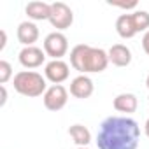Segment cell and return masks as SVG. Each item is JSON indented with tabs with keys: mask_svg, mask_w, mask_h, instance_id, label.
I'll use <instances>...</instances> for the list:
<instances>
[{
	"mask_svg": "<svg viewBox=\"0 0 149 149\" xmlns=\"http://www.w3.org/2000/svg\"><path fill=\"white\" fill-rule=\"evenodd\" d=\"M140 128L139 123L126 116H111L102 121L97 146L98 149H137Z\"/></svg>",
	"mask_w": 149,
	"mask_h": 149,
	"instance_id": "6da1fadb",
	"label": "cell"
},
{
	"mask_svg": "<svg viewBox=\"0 0 149 149\" xmlns=\"http://www.w3.org/2000/svg\"><path fill=\"white\" fill-rule=\"evenodd\" d=\"M70 65L79 74H98L109 65V54L102 47H93L88 44H77L70 51Z\"/></svg>",
	"mask_w": 149,
	"mask_h": 149,
	"instance_id": "7a4b0ae2",
	"label": "cell"
},
{
	"mask_svg": "<svg viewBox=\"0 0 149 149\" xmlns=\"http://www.w3.org/2000/svg\"><path fill=\"white\" fill-rule=\"evenodd\" d=\"M13 84H14V90L19 95L28 97V98H37V97L44 95L46 90H47L46 77L42 74L35 72V70H21V72H18L14 76V79H13Z\"/></svg>",
	"mask_w": 149,
	"mask_h": 149,
	"instance_id": "3957f363",
	"label": "cell"
},
{
	"mask_svg": "<svg viewBox=\"0 0 149 149\" xmlns=\"http://www.w3.org/2000/svg\"><path fill=\"white\" fill-rule=\"evenodd\" d=\"M68 51V39L63 32H51L44 39V53L51 60H61Z\"/></svg>",
	"mask_w": 149,
	"mask_h": 149,
	"instance_id": "277c9868",
	"label": "cell"
},
{
	"mask_svg": "<svg viewBox=\"0 0 149 149\" xmlns=\"http://www.w3.org/2000/svg\"><path fill=\"white\" fill-rule=\"evenodd\" d=\"M49 23H51L53 28H56V32H63V30L70 28L72 23H74V13H72V9L65 2H54V4H51Z\"/></svg>",
	"mask_w": 149,
	"mask_h": 149,
	"instance_id": "5b68a950",
	"label": "cell"
},
{
	"mask_svg": "<svg viewBox=\"0 0 149 149\" xmlns=\"http://www.w3.org/2000/svg\"><path fill=\"white\" fill-rule=\"evenodd\" d=\"M42 102H44V107L47 111L58 112V111H61L67 105V102H68V91L61 84H53L42 95Z\"/></svg>",
	"mask_w": 149,
	"mask_h": 149,
	"instance_id": "8992f818",
	"label": "cell"
},
{
	"mask_svg": "<svg viewBox=\"0 0 149 149\" xmlns=\"http://www.w3.org/2000/svg\"><path fill=\"white\" fill-rule=\"evenodd\" d=\"M70 76V67L63 60H51L44 67V77L53 84H61Z\"/></svg>",
	"mask_w": 149,
	"mask_h": 149,
	"instance_id": "52a82bcc",
	"label": "cell"
},
{
	"mask_svg": "<svg viewBox=\"0 0 149 149\" xmlns=\"http://www.w3.org/2000/svg\"><path fill=\"white\" fill-rule=\"evenodd\" d=\"M18 60L25 68L32 70V68H39L46 61V53H44V49H40L37 46H28V47H23L19 51Z\"/></svg>",
	"mask_w": 149,
	"mask_h": 149,
	"instance_id": "ba28073f",
	"label": "cell"
},
{
	"mask_svg": "<svg viewBox=\"0 0 149 149\" xmlns=\"http://www.w3.org/2000/svg\"><path fill=\"white\" fill-rule=\"evenodd\" d=\"M93 91H95V84H93L91 77L84 76V74H79L77 77H74L70 81V95L79 100L90 98L93 95Z\"/></svg>",
	"mask_w": 149,
	"mask_h": 149,
	"instance_id": "9c48e42d",
	"label": "cell"
},
{
	"mask_svg": "<svg viewBox=\"0 0 149 149\" xmlns=\"http://www.w3.org/2000/svg\"><path fill=\"white\" fill-rule=\"evenodd\" d=\"M16 35H18L19 44H23V47L33 46L39 40V26L33 21H23V23H19Z\"/></svg>",
	"mask_w": 149,
	"mask_h": 149,
	"instance_id": "30bf717a",
	"label": "cell"
},
{
	"mask_svg": "<svg viewBox=\"0 0 149 149\" xmlns=\"http://www.w3.org/2000/svg\"><path fill=\"white\" fill-rule=\"evenodd\" d=\"M107 54H109V63H112L116 67H128L132 63V51L125 44H114V46H111V49L107 51Z\"/></svg>",
	"mask_w": 149,
	"mask_h": 149,
	"instance_id": "8fae6325",
	"label": "cell"
},
{
	"mask_svg": "<svg viewBox=\"0 0 149 149\" xmlns=\"http://www.w3.org/2000/svg\"><path fill=\"white\" fill-rule=\"evenodd\" d=\"M25 13L26 16L32 19V21H49V16H51V4H46V2H28L26 7H25Z\"/></svg>",
	"mask_w": 149,
	"mask_h": 149,
	"instance_id": "7c38bea8",
	"label": "cell"
},
{
	"mask_svg": "<svg viewBox=\"0 0 149 149\" xmlns=\"http://www.w3.org/2000/svg\"><path fill=\"white\" fill-rule=\"evenodd\" d=\"M112 105H114V109H116L118 112L132 114V112L137 111V107H139V100H137V97H135L133 93H119V95L114 98Z\"/></svg>",
	"mask_w": 149,
	"mask_h": 149,
	"instance_id": "4fadbf2b",
	"label": "cell"
},
{
	"mask_svg": "<svg viewBox=\"0 0 149 149\" xmlns=\"http://www.w3.org/2000/svg\"><path fill=\"white\" fill-rule=\"evenodd\" d=\"M116 32L121 39H132L135 37L139 32L135 28V23H133V18L132 14H121L118 19H116Z\"/></svg>",
	"mask_w": 149,
	"mask_h": 149,
	"instance_id": "5bb4252c",
	"label": "cell"
},
{
	"mask_svg": "<svg viewBox=\"0 0 149 149\" xmlns=\"http://www.w3.org/2000/svg\"><path fill=\"white\" fill-rule=\"evenodd\" d=\"M68 135L70 139L77 144V147H88V144L91 142V132L84 126V125H72L68 128Z\"/></svg>",
	"mask_w": 149,
	"mask_h": 149,
	"instance_id": "9a60e30c",
	"label": "cell"
},
{
	"mask_svg": "<svg viewBox=\"0 0 149 149\" xmlns=\"http://www.w3.org/2000/svg\"><path fill=\"white\" fill-rule=\"evenodd\" d=\"M132 18H133V23H135V28L137 32H147L149 30V13L147 11H142V9H137L132 13Z\"/></svg>",
	"mask_w": 149,
	"mask_h": 149,
	"instance_id": "2e32d148",
	"label": "cell"
},
{
	"mask_svg": "<svg viewBox=\"0 0 149 149\" xmlns=\"http://www.w3.org/2000/svg\"><path fill=\"white\" fill-rule=\"evenodd\" d=\"M13 79V67L7 60H0V84H6Z\"/></svg>",
	"mask_w": 149,
	"mask_h": 149,
	"instance_id": "e0dca14e",
	"label": "cell"
},
{
	"mask_svg": "<svg viewBox=\"0 0 149 149\" xmlns=\"http://www.w3.org/2000/svg\"><path fill=\"white\" fill-rule=\"evenodd\" d=\"M109 6L119 7V9H125V11H128V9H137V2H135V0H132V2H109Z\"/></svg>",
	"mask_w": 149,
	"mask_h": 149,
	"instance_id": "ac0fdd59",
	"label": "cell"
},
{
	"mask_svg": "<svg viewBox=\"0 0 149 149\" xmlns=\"http://www.w3.org/2000/svg\"><path fill=\"white\" fill-rule=\"evenodd\" d=\"M142 49L146 51V54L149 56V30L142 35Z\"/></svg>",
	"mask_w": 149,
	"mask_h": 149,
	"instance_id": "d6986e66",
	"label": "cell"
},
{
	"mask_svg": "<svg viewBox=\"0 0 149 149\" xmlns=\"http://www.w3.org/2000/svg\"><path fill=\"white\" fill-rule=\"evenodd\" d=\"M0 91H2V98H0V105H6V102H7V90H6V86H0Z\"/></svg>",
	"mask_w": 149,
	"mask_h": 149,
	"instance_id": "ffe728a7",
	"label": "cell"
},
{
	"mask_svg": "<svg viewBox=\"0 0 149 149\" xmlns=\"http://www.w3.org/2000/svg\"><path fill=\"white\" fill-rule=\"evenodd\" d=\"M0 35H2V42H0V51H4V47H6V44H7V33H6V30L0 32Z\"/></svg>",
	"mask_w": 149,
	"mask_h": 149,
	"instance_id": "44dd1931",
	"label": "cell"
},
{
	"mask_svg": "<svg viewBox=\"0 0 149 149\" xmlns=\"http://www.w3.org/2000/svg\"><path fill=\"white\" fill-rule=\"evenodd\" d=\"M144 133L149 137V119H147V121H146V125H144Z\"/></svg>",
	"mask_w": 149,
	"mask_h": 149,
	"instance_id": "7402d4cb",
	"label": "cell"
},
{
	"mask_svg": "<svg viewBox=\"0 0 149 149\" xmlns=\"http://www.w3.org/2000/svg\"><path fill=\"white\" fill-rule=\"evenodd\" d=\"M146 88H147V90H149V76H147V77H146Z\"/></svg>",
	"mask_w": 149,
	"mask_h": 149,
	"instance_id": "603a6c76",
	"label": "cell"
},
{
	"mask_svg": "<svg viewBox=\"0 0 149 149\" xmlns=\"http://www.w3.org/2000/svg\"><path fill=\"white\" fill-rule=\"evenodd\" d=\"M77 149H90V147H77Z\"/></svg>",
	"mask_w": 149,
	"mask_h": 149,
	"instance_id": "cb8c5ba5",
	"label": "cell"
}]
</instances>
